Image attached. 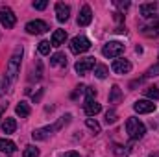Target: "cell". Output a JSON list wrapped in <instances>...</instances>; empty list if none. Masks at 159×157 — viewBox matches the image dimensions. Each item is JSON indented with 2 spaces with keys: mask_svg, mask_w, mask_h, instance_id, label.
<instances>
[{
  "mask_svg": "<svg viewBox=\"0 0 159 157\" xmlns=\"http://www.w3.org/2000/svg\"><path fill=\"white\" fill-rule=\"evenodd\" d=\"M54 129H56L54 126L41 128V129H35V131L32 133V137H34V141H44V139H48V137H50V133H52Z\"/></svg>",
  "mask_w": 159,
  "mask_h": 157,
  "instance_id": "13",
  "label": "cell"
},
{
  "mask_svg": "<svg viewBox=\"0 0 159 157\" xmlns=\"http://www.w3.org/2000/svg\"><path fill=\"white\" fill-rule=\"evenodd\" d=\"M46 6H48V2H46V0H39V2H34V7H35V9H44Z\"/></svg>",
  "mask_w": 159,
  "mask_h": 157,
  "instance_id": "30",
  "label": "cell"
},
{
  "mask_svg": "<svg viewBox=\"0 0 159 157\" xmlns=\"http://www.w3.org/2000/svg\"><path fill=\"white\" fill-rule=\"evenodd\" d=\"M20 59H22V46H17L15 52L11 54L9 61H7V70H6V78L9 81H15L20 70Z\"/></svg>",
  "mask_w": 159,
  "mask_h": 157,
  "instance_id": "1",
  "label": "cell"
},
{
  "mask_svg": "<svg viewBox=\"0 0 159 157\" xmlns=\"http://www.w3.org/2000/svg\"><path fill=\"white\" fill-rule=\"evenodd\" d=\"M126 131H128V135H129L133 141H139V139H143V137H144L146 128H144V124H143L139 118L129 117L128 120H126Z\"/></svg>",
  "mask_w": 159,
  "mask_h": 157,
  "instance_id": "2",
  "label": "cell"
},
{
  "mask_svg": "<svg viewBox=\"0 0 159 157\" xmlns=\"http://www.w3.org/2000/svg\"><path fill=\"white\" fill-rule=\"evenodd\" d=\"M111 69H113L115 74H128L131 70V63L128 59H115L113 65H111Z\"/></svg>",
  "mask_w": 159,
  "mask_h": 157,
  "instance_id": "9",
  "label": "cell"
},
{
  "mask_svg": "<svg viewBox=\"0 0 159 157\" xmlns=\"http://www.w3.org/2000/svg\"><path fill=\"white\" fill-rule=\"evenodd\" d=\"M0 22H2L4 28H13L15 22H17V17L9 7H2L0 9Z\"/></svg>",
  "mask_w": 159,
  "mask_h": 157,
  "instance_id": "5",
  "label": "cell"
},
{
  "mask_svg": "<svg viewBox=\"0 0 159 157\" xmlns=\"http://www.w3.org/2000/svg\"><path fill=\"white\" fill-rule=\"evenodd\" d=\"M41 94H43V91H39L37 94H34V100H35V102H37V100H39V98H41Z\"/></svg>",
  "mask_w": 159,
  "mask_h": 157,
  "instance_id": "35",
  "label": "cell"
},
{
  "mask_svg": "<svg viewBox=\"0 0 159 157\" xmlns=\"http://www.w3.org/2000/svg\"><path fill=\"white\" fill-rule=\"evenodd\" d=\"M48 30V24L44 20H30L26 24V32L30 35H39V34H44Z\"/></svg>",
  "mask_w": 159,
  "mask_h": 157,
  "instance_id": "7",
  "label": "cell"
},
{
  "mask_svg": "<svg viewBox=\"0 0 159 157\" xmlns=\"http://www.w3.org/2000/svg\"><path fill=\"white\" fill-rule=\"evenodd\" d=\"M85 124H87V128H89V129H93L94 133H100V129H102V128H100V124H98L96 120H93V118H87V122H85Z\"/></svg>",
  "mask_w": 159,
  "mask_h": 157,
  "instance_id": "26",
  "label": "cell"
},
{
  "mask_svg": "<svg viewBox=\"0 0 159 157\" xmlns=\"http://www.w3.org/2000/svg\"><path fill=\"white\" fill-rule=\"evenodd\" d=\"M96 67V63H94V57H83V59H80L78 63L74 65V69H76V72H78L80 76H85L91 69H94Z\"/></svg>",
  "mask_w": 159,
  "mask_h": 157,
  "instance_id": "6",
  "label": "cell"
},
{
  "mask_svg": "<svg viewBox=\"0 0 159 157\" xmlns=\"http://www.w3.org/2000/svg\"><path fill=\"white\" fill-rule=\"evenodd\" d=\"M50 65H52V67H57V65L67 67V57H65L61 52H57V54H54V56L50 57Z\"/></svg>",
  "mask_w": 159,
  "mask_h": 157,
  "instance_id": "17",
  "label": "cell"
},
{
  "mask_svg": "<svg viewBox=\"0 0 159 157\" xmlns=\"http://www.w3.org/2000/svg\"><path fill=\"white\" fill-rule=\"evenodd\" d=\"M65 39H67V32H65V30H56V32L52 34L50 44H52V46H61V44H65Z\"/></svg>",
  "mask_w": 159,
  "mask_h": 157,
  "instance_id": "14",
  "label": "cell"
},
{
  "mask_svg": "<svg viewBox=\"0 0 159 157\" xmlns=\"http://www.w3.org/2000/svg\"><path fill=\"white\" fill-rule=\"evenodd\" d=\"M69 15H70V7L67 4H63V2H57L56 4V19L59 22H65L69 19Z\"/></svg>",
  "mask_w": 159,
  "mask_h": 157,
  "instance_id": "10",
  "label": "cell"
},
{
  "mask_svg": "<svg viewBox=\"0 0 159 157\" xmlns=\"http://www.w3.org/2000/svg\"><path fill=\"white\" fill-rule=\"evenodd\" d=\"M17 129V120L15 118H4L2 122V131L4 133H13Z\"/></svg>",
  "mask_w": 159,
  "mask_h": 157,
  "instance_id": "16",
  "label": "cell"
},
{
  "mask_svg": "<svg viewBox=\"0 0 159 157\" xmlns=\"http://www.w3.org/2000/svg\"><path fill=\"white\" fill-rule=\"evenodd\" d=\"M143 34H144L146 37H159V22L150 24V26H144V28H143Z\"/></svg>",
  "mask_w": 159,
  "mask_h": 157,
  "instance_id": "20",
  "label": "cell"
},
{
  "mask_svg": "<svg viewBox=\"0 0 159 157\" xmlns=\"http://www.w3.org/2000/svg\"><path fill=\"white\" fill-rule=\"evenodd\" d=\"M22 157H39V150L35 146H26L22 152Z\"/></svg>",
  "mask_w": 159,
  "mask_h": 157,
  "instance_id": "24",
  "label": "cell"
},
{
  "mask_svg": "<svg viewBox=\"0 0 159 157\" xmlns=\"http://www.w3.org/2000/svg\"><path fill=\"white\" fill-rule=\"evenodd\" d=\"M50 41H41L39 43V46H37V50H39V54L41 56H48L50 54Z\"/></svg>",
  "mask_w": 159,
  "mask_h": 157,
  "instance_id": "23",
  "label": "cell"
},
{
  "mask_svg": "<svg viewBox=\"0 0 159 157\" xmlns=\"http://www.w3.org/2000/svg\"><path fill=\"white\" fill-rule=\"evenodd\" d=\"M7 91V78H0V96Z\"/></svg>",
  "mask_w": 159,
  "mask_h": 157,
  "instance_id": "29",
  "label": "cell"
},
{
  "mask_svg": "<svg viewBox=\"0 0 159 157\" xmlns=\"http://www.w3.org/2000/svg\"><path fill=\"white\" fill-rule=\"evenodd\" d=\"M85 102H91V100H94V96H96V89L94 87H85Z\"/></svg>",
  "mask_w": 159,
  "mask_h": 157,
  "instance_id": "28",
  "label": "cell"
},
{
  "mask_svg": "<svg viewBox=\"0 0 159 157\" xmlns=\"http://www.w3.org/2000/svg\"><path fill=\"white\" fill-rule=\"evenodd\" d=\"M15 113H17L19 117L24 118V117H28V115L32 113V109H30V105H28L26 102H19V104H17V107H15Z\"/></svg>",
  "mask_w": 159,
  "mask_h": 157,
  "instance_id": "19",
  "label": "cell"
},
{
  "mask_svg": "<svg viewBox=\"0 0 159 157\" xmlns=\"http://www.w3.org/2000/svg\"><path fill=\"white\" fill-rule=\"evenodd\" d=\"M122 52H124V44H122L120 41H109V43H106L104 48H102V54H104L106 57H109V59L119 57Z\"/></svg>",
  "mask_w": 159,
  "mask_h": 157,
  "instance_id": "3",
  "label": "cell"
},
{
  "mask_svg": "<svg viewBox=\"0 0 159 157\" xmlns=\"http://www.w3.org/2000/svg\"><path fill=\"white\" fill-rule=\"evenodd\" d=\"M89 48H91V41L87 39V37L76 35L74 39L70 41V50H72L74 54H83V52H87Z\"/></svg>",
  "mask_w": 159,
  "mask_h": 157,
  "instance_id": "4",
  "label": "cell"
},
{
  "mask_svg": "<svg viewBox=\"0 0 159 157\" xmlns=\"http://www.w3.org/2000/svg\"><path fill=\"white\" fill-rule=\"evenodd\" d=\"M0 152H4V154H13L15 152V142H11V141H7V139H0Z\"/></svg>",
  "mask_w": 159,
  "mask_h": 157,
  "instance_id": "18",
  "label": "cell"
},
{
  "mask_svg": "<svg viewBox=\"0 0 159 157\" xmlns=\"http://www.w3.org/2000/svg\"><path fill=\"white\" fill-rule=\"evenodd\" d=\"M148 157H159V152H156V154H150Z\"/></svg>",
  "mask_w": 159,
  "mask_h": 157,
  "instance_id": "36",
  "label": "cell"
},
{
  "mask_svg": "<svg viewBox=\"0 0 159 157\" xmlns=\"http://www.w3.org/2000/svg\"><path fill=\"white\" fill-rule=\"evenodd\" d=\"M120 98H122V91H120L119 85H113L111 87V92H109V102L111 104H117Z\"/></svg>",
  "mask_w": 159,
  "mask_h": 157,
  "instance_id": "21",
  "label": "cell"
},
{
  "mask_svg": "<svg viewBox=\"0 0 159 157\" xmlns=\"http://www.w3.org/2000/svg\"><path fill=\"white\" fill-rule=\"evenodd\" d=\"M91 20H93V11H91L89 6H83L81 11H80V15H78V24L80 26H89Z\"/></svg>",
  "mask_w": 159,
  "mask_h": 157,
  "instance_id": "11",
  "label": "cell"
},
{
  "mask_svg": "<svg viewBox=\"0 0 159 157\" xmlns=\"http://www.w3.org/2000/svg\"><path fill=\"white\" fill-rule=\"evenodd\" d=\"M146 76H150V78H152V76H159V65L152 67V69H150V70L146 72Z\"/></svg>",
  "mask_w": 159,
  "mask_h": 157,
  "instance_id": "31",
  "label": "cell"
},
{
  "mask_svg": "<svg viewBox=\"0 0 159 157\" xmlns=\"http://www.w3.org/2000/svg\"><path fill=\"white\" fill-rule=\"evenodd\" d=\"M115 6H119L120 9H128L129 7V2L126 0V2H115Z\"/></svg>",
  "mask_w": 159,
  "mask_h": 157,
  "instance_id": "32",
  "label": "cell"
},
{
  "mask_svg": "<svg viewBox=\"0 0 159 157\" xmlns=\"http://www.w3.org/2000/svg\"><path fill=\"white\" fill-rule=\"evenodd\" d=\"M85 115L87 117H94V115H98L100 111H102V104H98L96 100H91V102H85Z\"/></svg>",
  "mask_w": 159,
  "mask_h": 157,
  "instance_id": "12",
  "label": "cell"
},
{
  "mask_svg": "<svg viewBox=\"0 0 159 157\" xmlns=\"http://www.w3.org/2000/svg\"><path fill=\"white\" fill-rule=\"evenodd\" d=\"M94 76L98 79L107 78V67H106V65H96V67H94Z\"/></svg>",
  "mask_w": 159,
  "mask_h": 157,
  "instance_id": "22",
  "label": "cell"
},
{
  "mask_svg": "<svg viewBox=\"0 0 159 157\" xmlns=\"http://www.w3.org/2000/svg\"><path fill=\"white\" fill-rule=\"evenodd\" d=\"M117 122V111L115 109H109L106 113V124H115Z\"/></svg>",
  "mask_w": 159,
  "mask_h": 157,
  "instance_id": "27",
  "label": "cell"
},
{
  "mask_svg": "<svg viewBox=\"0 0 159 157\" xmlns=\"http://www.w3.org/2000/svg\"><path fill=\"white\" fill-rule=\"evenodd\" d=\"M6 107H7V104H0V117H2V113L6 111Z\"/></svg>",
  "mask_w": 159,
  "mask_h": 157,
  "instance_id": "34",
  "label": "cell"
},
{
  "mask_svg": "<svg viewBox=\"0 0 159 157\" xmlns=\"http://www.w3.org/2000/svg\"><path fill=\"white\" fill-rule=\"evenodd\" d=\"M157 11V4L156 2H148V4H143L141 6V15L143 17H154V13Z\"/></svg>",
  "mask_w": 159,
  "mask_h": 157,
  "instance_id": "15",
  "label": "cell"
},
{
  "mask_svg": "<svg viewBox=\"0 0 159 157\" xmlns=\"http://www.w3.org/2000/svg\"><path fill=\"white\" fill-rule=\"evenodd\" d=\"M133 109H135L139 115H146V113L156 111V104L150 102V100H137V102L133 104Z\"/></svg>",
  "mask_w": 159,
  "mask_h": 157,
  "instance_id": "8",
  "label": "cell"
},
{
  "mask_svg": "<svg viewBox=\"0 0 159 157\" xmlns=\"http://www.w3.org/2000/svg\"><path fill=\"white\" fill-rule=\"evenodd\" d=\"M144 94H146L148 98H152V100H159V89L157 87H148V89H144Z\"/></svg>",
  "mask_w": 159,
  "mask_h": 157,
  "instance_id": "25",
  "label": "cell"
},
{
  "mask_svg": "<svg viewBox=\"0 0 159 157\" xmlns=\"http://www.w3.org/2000/svg\"><path fill=\"white\" fill-rule=\"evenodd\" d=\"M65 157H81L78 154V152H67V154H65Z\"/></svg>",
  "mask_w": 159,
  "mask_h": 157,
  "instance_id": "33",
  "label": "cell"
}]
</instances>
